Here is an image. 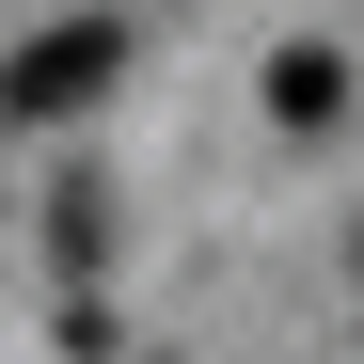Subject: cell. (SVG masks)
Listing matches in <instances>:
<instances>
[{
    "mask_svg": "<svg viewBox=\"0 0 364 364\" xmlns=\"http://www.w3.org/2000/svg\"><path fill=\"white\" fill-rule=\"evenodd\" d=\"M111 80H127V32H111V16H64V32H32L16 64H0V111H16V127H64V111H95Z\"/></svg>",
    "mask_w": 364,
    "mask_h": 364,
    "instance_id": "6da1fadb",
    "label": "cell"
},
{
    "mask_svg": "<svg viewBox=\"0 0 364 364\" xmlns=\"http://www.w3.org/2000/svg\"><path fill=\"white\" fill-rule=\"evenodd\" d=\"M269 111H285V127H333V111H348V64H333V48H285V64H269Z\"/></svg>",
    "mask_w": 364,
    "mask_h": 364,
    "instance_id": "7a4b0ae2",
    "label": "cell"
}]
</instances>
